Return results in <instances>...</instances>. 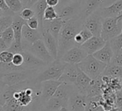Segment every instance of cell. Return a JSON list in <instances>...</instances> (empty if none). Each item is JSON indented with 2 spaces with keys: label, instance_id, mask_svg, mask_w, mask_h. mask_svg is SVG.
<instances>
[{
  "label": "cell",
  "instance_id": "5",
  "mask_svg": "<svg viewBox=\"0 0 122 111\" xmlns=\"http://www.w3.org/2000/svg\"><path fill=\"white\" fill-rule=\"evenodd\" d=\"M122 19L118 17H108L104 19L103 26L101 36L106 41H110L112 39L122 34Z\"/></svg>",
  "mask_w": 122,
  "mask_h": 111
},
{
  "label": "cell",
  "instance_id": "2",
  "mask_svg": "<svg viewBox=\"0 0 122 111\" xmlns=\"http://www.w3.org/2000/svg\"><path fill=\"white\" fill-rule=\"evenodd\" d=\"M66 64V63L61 60H55L53 63L40 70L39 73L34 78V82L37 84H41L47 81L59 80Z\"/></svg>",
  "mask_w": 122,
  "mask_h": 111
},
{
  "label": "cell",
  "instance_id": "8",
  "mask_svg": "<svg viewBox=\"0 0 122 111\" xmlns=\"http://www.w3.org/2000/svg\"><path fill=\"white\" fill-rule=\"evenodd\" d=\"M107 0H81V11L79 16L84 21L91 14L104 7Z\"/></svg>",
  "mask_w": 122,
  "mask_h": 111
},
{
  "label": "cell",
  "instance_id": "52",
  "mask_svg": "<svg viewBox=\"0 0 122 111\" xmlns=\"http://www.w3.org/2000/svg\"></svg>",
  "mask_w": 122,
  "mask_h": 111
},
{
  "label": "cell",
  "instance_id": "10",
  "mask_svg": "<svg viewBox=\"0 0 122 111\" xmlns=\"http://www.w3.org/2000/svg\"><path fill=\"white\" fill-rule=\"evenodd\" d=\"M29 51H31L34 55H35L37 58L41 59L47 65L51 64L55 61L46 48L43 39H40L34 42L31 45Z\"/></svg>",
  "mask_w": 122,
  "mask_h": 111
},
{
  "label": "cell",
  "instance_id": "19",
  "mask_svg": "<svg viewBox=\"0 0 122 111\" xmlns=\"http://www.w3.org/2000/svg\"><path fill=\"white\" fill-rule=\"evenodd\" d=\"M92 81V79H91L86 74H85L81 69H79L78 78L75 84L76 91L86 96Z\"/></svg>",
  "mask_w": 122,
  "mask_h": 111
},
{
  "label": "cell",
  "instance_id": "31",
  "mask_svg": "<svg viewBox=\"0 0 122 111\" xmlns=\"http://www.w3.org/2000/svg\"><path fill=\"white\" fill-rule=\"evenodd\" d=\"M114 54L118 53L122 50V34L109 41Z\"/></svg>",
  "mask_w": 122,
  "mask_h": 111
},
{
  "label": "cell",
  "instance_id": "44",
  "mask_svg": "<svg viewBox=\"0 0 122 111\" xmlns=\"http://www.w3.org/2000/svg\"><path fill=\"white\" fill-rule=\"evenodd\" d=\"M79 0H60V3L59 4V6H64V5H66L69 4H71L74 2H76Z\"/></svg>",
  "mask_w": 122,
  "mask_h": 111
},
{
  "label": "cell",
  "instance_id": "24",
  "mask_svg": "<svg viewBox=\"0 0 122 111\" xmlns=\"http://www.w3.org/2000/svg\"><path fill=\"white\" fill-rule=\"evenodd\" d=\"M26 24V21L23 19L19 14L14 16V21L11 26L15 36V41L22 43V29L24 26Z\"/></svg>",
  "mask_w": 122,
  "mask_h": 111
},
{
  "label": "cell",
  "instance_id": "49",
  "mask_svg": "<svg viewBox=\"0 0 122 111\" xmlns=\"http://www.w3.org/2000/svg\"><path fill=\"white\" fill-rule=\"evenodd\" d=\"M122 111V109H121V108H116L114 111Z\"/></svg>",
  "mask_w": 122,
  "mask_h": 111
},
{
  "label": "cell",
  "instance_id": "7",
  "mask_svg": "<svg viewBox=\"0 0 122 111\" xmlns=\"http://www.w3.org/2000/svg\"><path fill=\"white\" fill-rule=\"evenodd\" d=\"M59 17L64 21H67L79 16L81 11V0L64 6L56 7Z\"/></svg>",
  "mask_w": 122,
  "mask_h": 111
},
{
  "label": "cell",
  "instance_id": "15",
  "mask_svg": "<svg viewBox=\"0 0 122 111\" xmlns=\"http://www.w3.org/2000/svg\"><path fill=\"white\" fill-rule=\"evenodd\" d=\"M79 69L80 68L79 66V64L67 63L61 78H59V81L75 86L78 78Z\"/></svg>",
  "mask_w": 122,
  "mask_h": 111
},
{
  "label": "cell",
  "instance_id": "4",
  "mask_svg": "<svg viewBox=\"0 0 122 111\" xmlns=\"http://www.w3.org/2000/svg\"><path fill=\"white\" fill-rule=\"evenodd\" d=\"M39 69H28L10 72L1 75V84L6 86H14L21 82L34 79L39 73Z\"/></svg>",
  "mask_w": 122,
  "mask_h": 111
},
{
  "label": "cell",
  "instance_id": "37",
  "mask_svg": "<svg viewBox=\"0 0 122 111\" xmlns=\"http://www.w3.org/2000/svg\"><path fill=\"white\" fill-rule=\"evenodd\" d=\"M24 56H23L22 53H16V54H14L11 63L15 66L20 67L23 70H24L23 68V67H22V65L24 64Z\"/></svg>",
  "mask_w": 122,
  "mask_h": 111
},
{
  "label": "cell",
  "instance_id": "39",
  "mask_svg": "<svg viewBox=\"0 0 122 111\" xmlns=\"http://www.w3.org/2000/svg\"><path fill=\"white\" fill-rule=\"evenodd\" d=\"M79 34L81 35V38H82V39L84 41V43L86 41H88L89 39H90L92 37L94 36L92 33L89 29H87L86 28H84V27L81 30V31L79 32Z\"/></svg>",
  "mask_w": 122,
  "mask_h": 111
},
{
  "label": "cell",
  "instance_id": "48",
  "mask_svg": "<svg viewBox=\"0 0 122 111\" xmlns=\"http://www.w3.org/2000/svg\"><path fill=\"white\" fill-rule=\"evenodd\" d=\"M117 17H118V18H119V19H122V11L121 12V14H120L119 15V16H117Z\"/></svg>",
  "mask_w": 122,
  "mask_h": 111
},
{
  "label": "cell",
  "instance_id": "26",
  "mask_svg": "<svg viewBox=\"0 0 122 111\" xmlns=\"http://www.w3.org/2000/svg\"><path fill=\"white\" fill-rule=\"evenodd\" d=\"M102 76H110L113 78H122V66L114 64H108Z\"/></svg>",
  "mask_w": 122,
  "mask_h": 111
},
{
  "label": "cell",
  "instance_id": "47",
  "mask_svg": "<svg viewBox=\"0 0 122 111\" xmlns=\"http://www.w3.org/2000/svg\"><path fill=\"white\" fill-rule=\"evenodd\" d=\"M21 2H22V4H23L24 8H26V2H27V0H21Z\"/></svg>",
  "mask_w": 122,
  "mask_h": 111
},
{
  "label": "cell",
  "instance_id": "17",
  "mask_svg": "<svg viewBox=\"0 0 122 111\" xmlns=\"http://www.w3.org/2000/svg\"><path fill=\"white\" fill-rule=\"evenodd\" d=\"M43 41L44 44L49 51L51 56L56 60L58 58V51H59V43L58 40L54 38L53 35H51L49 32L46 31H44L42 32Z\"/></svg>",
  "mask_w": 122,
  "mask_h": 111
},
{
  "label": "cell",
  "instance_id": "41",
  "mask_svg": "<svg viewBox=\"0 0 122 111\" xmlns=\"http://www.w3.org/2000/svg\"><path fill=\"white\" fill-rule=\"evenodd\" d=\"M111 63L114 65L122 66V50L121 51H119L118 53L114 54Z\"/></svg>",
  "mask_w": 122,
  "mask_h": 111
},
{
  "label": "cell",
  "instance_id": "43",
  "mask_svg": "<svg viewBox=\"0 0 122 111\" xmlns=\"http://www.w3.org/2000/svg\"><path fill=\"white\" fill-rule=\"evenodd\" d=\"M9 48V46L0 38V51H1V52L4 51H7Z\"/></svg>",
  "mask_w": 122,
  "mask_h": 111
},
{
  "label": "cell",
  "instance_id": "27",
  "mask_svg": "<svg viewBox=\"0 0 122 111\" xmlns=\"http://www.w3.org/2000/svg\"><path fill=\"white\" fill-rule=\"evenodd\" d=\"M102 96L88 98V103L85 111H104V108L99 103V101Z\"/></svg>",
  "mask_w": 122,
  "mask_h": 111
},
{
  "label": "cell",
  "instance_id": "3",
  "mask_svg": "<svg viewBox=\"0 0 122 111\" xmlns=\"http://www.w3.org/2000/svg\"><path fill=\"white\" fill-rule=\"evenodd\" d=\"M79 66L91 79L95 80L102 76L107 64L99 61L93 55H88L83 61L79 63Z\"/></svg>",
  "mask_w": 122,
  "mask_h": 111
},
{
  "label": "cell",
  "instance_id": "22",
  "mask_svg": "<svg viewBox=\"0 0 122 111\" xmlns=\"http://www.w3.org/2000/svg\"><path fill=\"white\" fill-rule=\"evenodd\" d=\"M76 91V87L74 85L65 83V82H61L60 86L58 87L54 96L59 98L69 101L72 93L75 92Z\"/></svg>",
  "mask_w": 122,
  "mask_h": 111
},
{
  "label": "cell",
  "instance_id": "50",
  "mask_svg": "<svg viewBox=\"0 0 122 111\" xmlns=\"http://www.w3.org/2000/svg\"><path fill=\"white\" fill-rule=\"evenodd\" d=\"M104 111H110V110H104Z\"/></svg>",
  "mask_w": 122,
  "mask_h": 111
},
{
  "label": "cell",
  "instance_id": "21",
  "mask_svg": "<svg viewBox=\"0 0 122 111\" xmlns=\"http://www.w3.org/2000/svg\"><path fill=\"white\" fill-rule=\"evenodd\" d=\"M99 10L104 19L108 17H117L122 11V0H117L111 5L102 7Z\"/></svg>",
  "mask_w": 122,
  "mask_h": 111
},
{
  "label": "cell",
  "instance_id": "30",
  "mask_svg": "<svg viewBox=\"0 0 122 111\" xmlns=\"http://www.w3.org/2000/svg\"><path fill=\"white\" fill-rule=\"evenodd\" d=\"M9 9L15 14H19L24 9V6L21 0H5Z\"/></svg>",
  "mask_w": 122,
  "mask_h": 111
},
{
  "label": "cell",
  "instance_id": "18",
  "mask_svg": "<svg viewBox=\"0 0 122 111\" xmlns=\"http://www.w3.org/2000/svg\"><path fill=\"white\" fill-rule=\"evenodd\" d=\"M93 56L99 61L107 65L110 64L114 56V53L113 51V49L111 46L109 41H107L104 46L100 50H99L97 52L94 53Z\"/></svg>",
  "mask_w": 122,
  "mask_h": 111
},
{
  "label": "cell",
  "instance_id": "16",
  "mask_svg": "<svg viewBox=\"0 0 122 111\" xmlns=\"http://www.w3.org/2000/svg\"><path fill=\"white\" fill-rule=\"evenodd\" d=\"M107 41L102 36H93L84 43H83L81 47L87 53L88 55H93L102 48L104 46Z\"/></svg>",
  "mask_w": 122,
  "mask_h": 111
},
{
  "label": "cell",
  "instance_id": "42",
  "mask_svg": "<svg viewBox=\"0 0 122 111\" xmlns=\"http://www.w3.org/2000/svg\"><path fill=\"white\" fill-rule=\"evenodd\" d=\"M47 5L51 7H57L60 3V0H46Z\"/></svg>",
  "mask_w": 122,
  "mask_h": 111
},
{
  "label": "cell",
  "instance_id": "29",
  "mask_svg": "<svg viewBox=\"0 0 122 111\" xmlns=\"http://www.w3.org/2000/svg\"><path fill=\"white\" fill-rule=\"evenodd\" d=\"M14 21V16H0V33L11 27Z\"/></svg>",
  "mask_w": 122,
  "mask_h": 111
},
{
  "label": "cell",
  "instance_id": "34",
  "mask_svg": "<svg viewBox=\"0 0 122 111\" xmlns=\"http://www.w3.org/2000/svg\"><path fill=\"white\" fill-rule=\"evenodd\" d=\"M19 14L23 19L27 21L35 16V12L32 8H24Z\"/></svg>",
  "mask_w": 122,
  "mask_h": 111
},
{
  "label": "cell",
  "instance_id": "33",
  "mask_svg": "<svg viewBox=\"0 0 122 111\" xmlns=\"http://www.w3.org/2000/svg\"><path fill=\"white\" fill-rule=\"evenodd\" d=\"M14 54L9 51H4L0 53V63H9L12 62Z\"/></svg>",
  "mask_w": 122,
  "mask_h": 111
},
{
  "label": "cell",
  "instance_id": "28",
  "mask_svg": "<svg viewBox=\"0 0 122 111\" xmlns=\"http://www.w3.org/2000/svg\"><path fill=\"white\" fill-rule=\"evenodd\" d=\"M0 38L10 47V46L14 43L15 41V36L14 32L12 29V27H10L3 32L0 33Z\"/></svg>",
  "mask_w": 122,
  "mask_h": 111
},
{
  "label": "cell",
  "instance_id": "1",
  "mask_svg": "<svg viewBox=\"0 0 122 111\" xmlns=\"http://www.w3.org/2000/svg\"><path fill=\"white\" fill-rule=\"evenodd\" d=\"M83 28L84 21L79 16L64 22L58 38V60H61L70 48L76 46L74 41L75 36Z\"/></svg>",
  "mask_w": 122,
  "mask_h": 111
},
{
  "label": "cell",
  "instance_id": "35",
  "mask_svg": "<svg viewBox=\"0 0 122 111\" xmlns=\"http://www.w3.org/2000/svg\"><path fill=\"white\" fill-rule=\"evenodd\" d=\"M0 11L1 16H6V15H11L14 16L16 15L8 6L5 0H0Z\"/></svg>",
  "mask_w": 122,
  "mask_h": 111
},
{
  "label": "cell",
  "instance_id": "6",
  "mask_svg": "<svg viewBox=\"0 0 122 111\" xmlns=\"http://www.w3.org/2000/svg\"><path fill=\"white\" fill-rule=\"evenodd\" d=\"M99 9L91 14L84 21V27L89 29L94 36H101L102 31L104 18Z\"/></svg>",
  "mask_w": 122,
  "mask_h": 111
},
{
  "label": "cell",
  "instance_id": "36",
  "mask_svg": "<svg viewBox=\"0 0 122 111\" xmlns=\"http://www.w3.org/2000/svg\"><path fill=\"white\" fill-rule=\"evenodd\" d=\"M7 51L13 53L14 54H16V53H21L24 50L22 43L14 41V43L10 46V47L8 48Z\"/></svg>",
  "mask_w": 122,
  "mask_h": 111
},
{
  "label": "cell",
  "instance_id": "11",
  "mask_svg": "<svg viewBox=\"0 0 122 111\" xmlns=\"http://www.w3.org/2000/svg\"><path fill=\"white\" fill-rule=\"evenodd\" d=\"M87 53L79 46H75L70 48L61 58V60L66 63L79 64L83 61L86 57Z\"/></svg>",
  "mask_w": 122,
  "mask_h": 111
},
{
  "label": "cell",
  "instance_id": "20",
  "mask_svg": "<svg viewBox=\"0 0 122 111\" xmlns=\"http://www.w3.org/2000/svg\"><path fill=\"white\" fill-rule=\"evenodd\" d=\"M64 21L61 19L58 18L52 21H46L44 20V31L49 32L51 35L54 36L56 39L58 40L59 33L63 27Z\"/></svg>",
  "mask_w": 122,
  "mask_h": 111
},
{
  "label": "cell",
  "instance_id": "12",
  "mask_svg": "<svg viewBox=\"0 0 122 111\" xmlns=\"http://www.w3.org/2000/svg\"><path fill=\"white\" fill-rule=\"evenodd\" d=\"M61 83V81L59 80L54 81H47L41 83V101L43 106L51 98H52L58 87Z\"/></svg>",
  "mask_w": 122,
  "mask_h": 111
},
{
  "label": "cell",
  "instance_id": "53",
  "mask_svg": "<svg viewBox=\"0 0 122 111\" xmlns=\"http://www.w3.org/2000/svg\"></svg>",
  "mask_w": 122,
  "mask_h": 111
},
{
  "label": "cell",
  "instance_id": "25",
  "mask_svg": "<svg viewBox=\"0 0 122 111\" xmlns=\"http://www.w3.org/2000/svg\"><path fill=\"white\" fill-rule=\"evenodd\" d=\"M48 6L46 0H39L31 8L35 12V16L38 18L39 21V31L42 33L44 30V12Z\"/></svg>",
  "mask_w": 122,
  "mask_h": 111
},
{
  "label": "cell",
  "instance_id": "23",
  "mask_svg": "<svg viewBox=\"0 0 122 111\" xmlns=\"http://www.w3.org/2000/svg\"><path fill=\"white\" fill-rule=\"evenodd\" d=\"M69 101L53 96L43 106V110L46 111H59L61 108L68 106Z\"/></svg>",
  "mask_w": 122,
  "mask_h": 111
},
{
  "label": "cell",
  "instance_id": "32",
  "mask_svg": "<svg viewBox=\"0 0 122 111\" xmlns=\"http://www.w3.org/2000/svg\"><path fill=\"white\" fill-rule=\"evenodd\" d=\"M59 14L57 13V11L56 8L51 7V6H47L45 12H44V20L46 21H52L56 19H58Z\"/></svg>",
  "mask_w": 122,
  "mask_h": 111
},
{
  "label": "cell",
  "instance_id": "9",
  "mask_svg": "<svg viewBox=\"0 0 122 111\" xmlns=\"http://www.w3.org/2000/svg\"><path fill=\"white\" fill-rule=\"evenodd\" d=\"M42 33L39 29H32L26 24L22 29V46L24 50L29 51L31 45L38 40L42 39Z\"/></svg>",
  "mask_w": 122,
  "mask_h": 111
},
{
  "label": "cell",
  "instance_id": "45",
  "mask_svg": "<svg viewBox=\"0 0 122 111\" xmlns=\"http://www.w3.org/2000/svg\"><path fill=\"white\" fill-rule=\"evenodd\" d=\"M39 0H27L26 8H31L36 2H38Z\"/></svg>",
  "mask_w": 122,
  "mask_h": 111
},
{
  "label": "cell",
  "instance_id": "38",
  "mask_svg": "<svg viewBox=\"0 0 122 111\" xmlns=\"http://www.w3.org/2000/svg\"><path fill=\"white\" fill-rule=\"evenodd\" d=\"M26 25L32 29H39V21L36 16L27 20Z\"/></svg>",
  "mask_w": 122,
  "mask_h": 111
},
{
  "label": "cell",
  "instance_id": "40",
  "mask_svg": "<svg viewBox=\"0 0 122 111\" xmlns=\"http://www.w3.org/2000/svg\"><path fill=\"white\" fill-rule=\"evenodd\" d=\"M115 106L117 108L122 109V89L115 93Z\"/></svg>",
  "mask_w": 122,
  "mask_h": 111
},
{
  "label": "cell",
  "instance_id": "13",
  "mask_svg": "<svg viewBox=\"0 0 122 111\" xmlns=\"http://www.w3.org/2000/svg\"><path fill=\"white\" fill-rule=\"evenodd\" d=\"M21 53L24 58V64L22 65V67L24 70H28V69L41 70L47 66L46 63H45L39 58H37L29 51L24 50Z\"/></svg>",
  "mask_w": 122,
  "mask_h": 111
},
{
  "label": "cell",
  "instance_id": "14",
  "mask_svg": "<svg viewBox=\"0 0 122 111\" xmlns=\"http://www.w3.org/2000/svg\"><path fill=\"white\" fill-rule=\"evenodd\" d=\"M88 100L89 99L86 96L81 94L76 91L69 99L68 108L69 111H85Z\"/></svg>",
  "mask_w": 122,
  "mask_h": 111
},
{
  "label": "cell",
  "instance_id": "46",
  "mask_svg": "<svg viewBox=\"0 0 122 111\" xmlns=\"http://www.w3.org/2000/svg\"><path fill=\"white\" fill-rule=\"evenodd\" d=\"M59 111H69V108H68V106H66V107H63V108H61L60 110Z\"/></svg>",
  "mask_w": 122,
  "mask_h": 111
},
{
  "label": "cell",
  "instance_id": "51",
  "mask_svg": "<svg viewBox=\"0 0 122 111\" xmlns=\"http://www.w3.org/2000/svg\"><path fill=\"white\" fill-rule=\"evenodd\" d=\"M44 111V110H43V109H41V111Z\"/></svg>",
  "mask_w": 122,
  "mask_h": 111
}]
</instances>
